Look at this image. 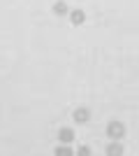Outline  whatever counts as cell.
<instances>
[{"instance_id":"obj_1","label":"cell","mask_w":139,"mask_h":156,"mask_svg":"<svg viewBox=\"0 0 139 156\" xmlns=\"http://www.w3.org/2000/svg\"><path fill=\"white\" fill-rule=\"evenodd\" d=\"M125 135H127V130H125L123 121H109L107 124V137H109V142H121Z\"/></svg>"},{"instance_id":"obj_2","label":"cell","mask_w":139,"mask_h":156,"mask_svg":"<svg viewBox=\"0 0 139 156\" xmlns=\"http://www.w3.org/2000/svg\"><path fill=\"white\" fill-rule=\"evenodd\" d=\"M72 119L77 124H88V121H91V110H88V107H77V110L72 112Z\"/></svg>"},{"instance_id":"obj_3","label":"cell","mask_w":139,"mask_h":156,"mask_svg":"<svg viewBox=\"0 0 139 156\" xmlns=\"http://www.w3.org/2000/svg\"><path fill=\"white\" fill-rule=\"evenodd\" d=\"M58 142L60 144H72L74 142V130L70 128V126H63V128L58 130Z\"/></svg>"},{"instance_id":"obj_4","label":"cell","mask_w":139,"mask_h":156,"mask_svg":"<svg viewBox=\"0 0 139 156\" xmlns=\"http://www.w3.org/2000/svg\"><path fill=\"white\" fill-rule=\"evenodd\" d=\"M51 12L56 14V16H67V14H70V7H67L65 0H56L53 7H51Z\"/></svg>"},{"instance_id":"obj_5","label":"cell","mask_w":139,"mask_h":156,"mask_svg":"<svg viewBox=\"0 0 139 156\" xmlns=\"http://www.w3.org/2000/svg\"><path fill=\"white\" fill-rule=\"evenodd\" d=\"M70 21H72V26H81L84 21H86V12L84 9H70Z\"/></svg>"},{"instance_id":"obj_6","label":"cell","mask_w":139,"mask_h":156,"mask_svg":"<svg viewBox=\"0 0 139 156\" xmlns=\"http://www.w3.org/2000/svg\"><path fill=\"white\" fill-rule=\"evenodd\" d=\"M123 144L121 142H109L107 144V156H123Z\"/></svg>"},{"instance_id":"obj_7","label":"cell","mask_w":139,"mask_h":156,"mask_svg":"<svg viewBox=\"0 0 139 156\" xmlns=\"http://www.w3.org/2000/svg\"><path fill=\"white\" fill-rule=\"evenodd\" d=\"M53 156H74L72 144H58V147L53 149Z\"/></svg>"},{"instance_id":"obj_8","label":"cell","mask_w":139,"mask_h":156,"mask_svg":"<svg viewBox=\"0 0 139 156\" xmlns=\"http://www.w3.org/2000/svg\"><path fill=\"white\" fill-rule=\"evenodd\" d=\"M93 151H91V147L88 144H81V147H77L74 149V156H91Z\"/></svg>"}]
</instances>
